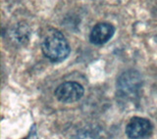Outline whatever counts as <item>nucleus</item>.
I'll list each match as a JSON object with an SVG mask.
<instances>
[{
	"mask_svg": "<svg viewBox=\"0 0 157 139\" xmlns=\"http://www.w3.org/2000/svg\"><path fill=\"white\" fill-rule=\"evenodd\" d=\"M41 50L48 60L53 63H60L68 58L71 48L63 33L51 28L45 32L42 38Z\"/></svg>",
	"mask_w": 157,
	"mask_h": 139,
	"instance_id": "obj_1",
	"label": "nucleus"
},
{
	"mask_svg": "<svg viewBox=\"0 0 157 139\" xmlns=\"http://www.w3.org/2000/svg\"><path fill=\"white\" fill-rule=\"evenodd\" d=\"M83 87L75 81L63 82L59 85L54 94L59 101L63 103H74L78 101L83 95Z\"/></svg>",
	"mask_w": 157,
	"mask_h": 139,
	"instance_id": "obj_2",
	"label": "nucleus"
},
{
	"mask_svg": "<svg viewBox=\"0 0 157 139\" xmlns=\"http://www.w3.org/2000/svg\"><path fill=\"white\" fill-rule=\"evenodd\" d=\"M151 122L144 118L135 117L131 118V121L126 126V134L129 138L132 139H140L147 138L152 133Z\"/></svg>",
	"mask_w": 157,
	"mask_h": 139,
	"instance_id": "obj_3",
	"label": "nucleus"
},
{
	"mask_svg": "<svg viewBox=\"0 0 157 139\" xmlns=\"http://www.w3.org/2000/svg\"><path fill=\"white\" fill-rule=\"evenodd\" d=\"M140 77L136 72H127L120 77L117 82L119 91L128 97H132L140 87Z\"/></svg>",
	"mask_w": 157,
	"mask_h": 139,
	"instance_id": "obj_4",
	"label": "nucleus"
},
{
	"mask_svg": "<svg viewBox=\"0 0 157 139\" xmlns=\"http://www.w3.org/2000/svg\"><path fill=\"white\" fill-rule=\"evenodd\" d=\"M115 32V28L109 23H99L91 29L90 40L95 45L105 44L112 38Z\"/></svg>",
	"mask_w": 157,
	"mask_h": 139,
	"instance_id": "obj_5",
	"label": "nucleus"
}]
</instances>
